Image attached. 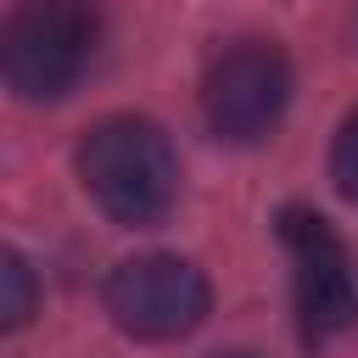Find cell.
Returning a JSON list of instances; mask_svg holds the SVG:
<instances>
[{"label":"cell","mask_w":358,"mask_h":358,"mask_svg":"<svg viewBox=\"0 0 358 358\" xmlns=\"http://www.w3.org/2000/svg\"><path fill=\"white\" fill-rule=\"evenodd\" d=\"M106 313L123 336L134 341H179L190 336L207 308H213V285L196 263L173 257V252H140V257H123L106 285Z\"/></svg>","instance_id":"cell-3"},{"label":"cell","mask_w":358,"mask_h":358,"mask_svg":"<svg viewBox=\"0 0 358 358\" xmlns=\"http://www.w3.org/2000/svg\"><path fill=\"white\" fill-rule=\"evenodd\" d=\"M330 179L347 201H358V112L341 117L336 129V145H330Z\"/></svg>","instance_id":"cell-7"},{"label":"cell","mask_w":358,"mask_h":358,"mask_svg":"<svg viewBox=\"0 0 358 358\" xmlns=\"http://www.w3.org/2000/svg\"><path fill=\"white\" fill-rule=\"evenodd\" d=\"M280 246L291 257L296 280V313L308 341H330L347 324H358V280L341 235L313 213V207H285L280 213Z\"/></svg>","instance_id":"cell-5"},{"label":"cell","mask_w":358,"mask_h":358,"mask_svg":"<svg viewBox=\"0 0 358 358\" xmlns=\"http://www.w3.org/2000/svg\"><path fill=\"white\" fill-rule=\"evenodd\" d=\"M213 358H257V352H213Z\"/></svg>","instance_id":"cell-8"},{"label":"cell","mask_w":358,"mask_h":358,"mask_svg":"<svg viewBox=\"0 0 358 358\" xmlns=\"http://www.w3.org/2000/svg\"><path fill=\"white\" fill-rule=\"evenodd\" d=\"M95 39H101V22L84 0H28L11 11L0 39L6 84L22 101H56L90 73Z\"/></svg>","instance_id":"cell-2"},{"label":"cell","mask_w":358,"mask_h":358,"mask_svg":"<svg viewBox=\"0 0 358 358\" xmlns=\"http://www.w3.org/2000/svg\"><path fill=\"white\" fill-rule=\"evenodd\" d=\"M291 106V62L268 39H241L218 50L201 84V112L207 129L229 145H257L274 134V123Z\"/></svg>","instance_id":"cell-4"},{"label":"cell","mask_w":358,"mask_h":358,"mask_svg":"<svg viewBox=\"0 0 358 358\" xmlns=\"http://www.w3.org/2000/svg\"><path fill=\"white\" fill-rule=\"evenodd\" d=\"M34 302H39V291H34L28 257H22V252H6V257H0V324H6V330H22V324L34 319Z\"/></svg>","instance_id":"cell-6"},{"label":"cell","mask_w":358,"mask_h":358,"mask_svg":"<svg viewBox=\"0 0 358 358\" xmlns=\"http://www.w3.org/2000/svg\"><path fill=\"white\" fill-rule=\"evenodd\" d=\"M73 162L90 201L123 229L162 224L179 196V157L151 117H101L95 129H84Z\"/></svg>","instance_id":"cell-1"}]
</instances>
